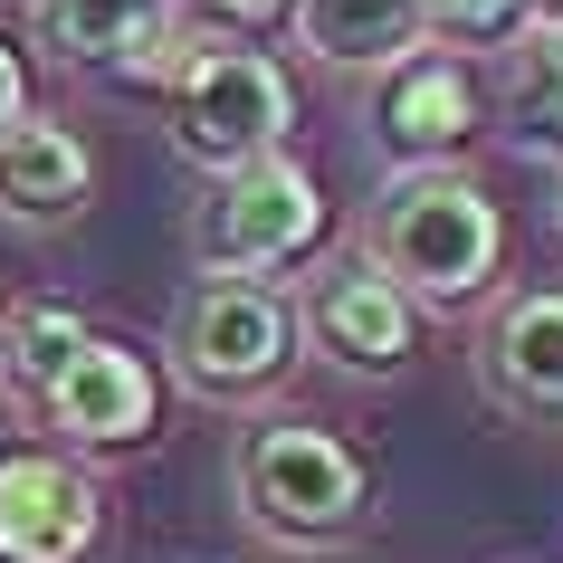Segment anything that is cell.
I'll return each mask as SVG.
<instances>
[{
	"mask_svg": "<svg viewBox=\"0 0 563 563\" xmlns=\"http://www.w3.org/2000/svg\"><path fill=\"white\" fill-rule=\"evenodd\" d=\"M363 258L383 267L391 287L420 306H468L506 258V220L487 201V181L459 173V163H420V173H391L383 201H373V239Z\"/></svg>",
	"mask_w": 563,
	"mask_h": 563,
	"instance_id": "cell-1",
	"label": "cell"
},
{
	"mask_svg": "<svg viewBox=\"0 0 563 563\" xmlns=\"http://www.w3.org/2000/svg\"><path fill=\"white\" fill-rule=\"evenodd\" d=\"M153 87H163V115H173V144L191 153L210 181L239 173V163L287 153L297 96H287V67L267 58V48H249V38L173 30V48L153 58Z\"/></svg>",
	"mask_w": 563,
	"mask_h": 563,
	"instance_id": "cell-2",
	"label": "cell"
},
{
	"mask_svg": "<svg viewBox=\"0 0 563 563\" xmlns=\"http://www.w3.org/2000/svg\"><path fill=\"white\" fill-rule=\"evenodd\" d=\"M230 497L239 516L287 544V554H325L363 526V459L334 430H306V420H258L239 430V459H230Z\"/></svg>",
	"mask_w": 563,
	"mask_h": 563,
	"instance_id": "cell-3",
	"label": "cell"
},
{
	"mask_svg": "<svg viewBox=\"0 0 563 563\" xmlns=\"http://www.w3.org/2000/svg\"><path fill=\"white\" fill-rule=\"evenodd\" d=\"M316 239H325V191L287 153L220 173L210 201L191 210V258H201V277H249L258 287L267 267H297Z\"/></svg>",
	"mask_w": 563,
	"mask_h": 563,
	"instance_id": "cell-4",
	"label": "cell"
},
{
	"mask_svg": "<svg viewBox=\"0 0 563 563\" xmlns=\"http://www.w3.org/2000/svg\"><path fill=\"white\" fill-rule=\"evenodd\" d=\"M173 363L201 401H258V391L287 383L297 363V316L277 287H249V277H201L173 316Z\"/></svg>",
	"mask_w": 563,
	"mask_h": 563,
	"instance_id": "cell-5",
	"label": "cell"
},
{
	"mask_svg": "<svg viewBox=\"0 0 563 563\" xmlns=\"http://www.w3.org/2000/svg\"><path fill=\"white\" fill-rule=\"evenodd\" d=\"M287 316H297V344H306V354H325L334 373H363V383L401 373V363H411V344H420L411 297H401V287H391V277L363 258V249H334V258H316Z\"/></svg>",
	"mask_w": 563,
	"mask_h": 563,
	"instance_id": "cell-6",
	"label": "cell"
},
{
	"mask_svg": "<svg viewBox=\"0 0 563 563\" xmlns=\"http://www.w3.org/2000/svg\"><path fill=\"white\" fill-rule=\"evenodd\" d=\"M96 534H106V506L87 468H67L58 449L0 459V563H87Z\"/></svg>",
	"mask_w": 563,
	"mask_h": 563,
	"instance_id": "cell-7",
	"label": "cell"
},
{
	"mask_svg": "<svg viewBox=\"0 0 563 563\" xmlns=\"http://www.w3.org/2000/svg\"><path fill=\"white\" fill-rule=\"evenodd\" d=\"M38 411H48V430H67L77 449H134V440H153L163 383H153V363L134 354V344L87 334V344H77V363L48 383V401H38Z\"/></svg>",
	"mask_w": 563,
	"mask_h": 563,
	"instance_id": "cell-8",
	"label": "cell"
},
{
	"mask_svg": "<svg viewBox=\"0 0 563 563\" xmlns=\"http://www.w3.org/2000/svg\"><path fill=\"white\" fill-rule=\"evenodd\" d=\"M477 373L497 391V411L563 420V287L506 297L497 325H487V344H477Z\"/></svg>",
	"mask_w": 563,
	"mask_h": 563,
	"instance_id": "cell-9",
	"label": "cell"
},
{
	"mask_svg": "<svg viewBox=\"0 0 563 563\" xmlns=\"http://www.w3.org/2000/svg\"><path fill=\"white\" fill-rule=\"evenodd\" d=\"M87 191H96V163L58 115H20L0 134V220L10 230H67L87 210Z\"/></svg>",
	"mask_w": 563,
	"mask_h": 563,
	"instance_id": "cell-10",
	"label": "cell"
},
{
	"mask_svg": "<svg viewBox=\"0 0 563 563\" xmlns=\"http://www.w3.org/2000/svg\"><path fill=\"white\" fill-rule=\"evenodd\" d=\"M477 134V87L459 58H401L383 77V144L401 153V173H420V163H449V153Z\"/></svg>",
	"mask_w": 563,
	"mask_h": 563,
	"instance_id": "cell-11",
	"label": "cell"
},
{
	"mask_svg": "<svg viewBox=\"0 0 563 563\" xmlns=\"http://www.w3.org/2000/svg\"><path fill=\"white\" fill-rule=\"evenodd\" d=\"M30 20H38V38H48L67 67L153 77V58L173 48V10H163V0H30Z\"/></svg>",
	"mask_w": 563,
	"mask_h": 563,
	"instance_id": "cell-12",
	"label": "cell"
},
{
	"mask_svg": "<svg viewBox=\"0 0 563 563\" xmlns=\"http://www.w3.org/2000/svg\"><path fill=\"white\" fill-rule=\"evenodd\" d=\"M287 20L306 58L344 77H391L401 58H420V0H287Z\"/></svg>",
	"mask_w": 563,
	"mask_h": 563,
	"instance_id": "cell-13",
	"label": "cell"
},
{
	"mask_svg": "<svg viewBox=\"0 0 563 563\" xmlns=\"http://www.w3.org/2000/svg\"><path fill=\"white\" fill-rule=\"evenodd\" d=\"M87 325L67 316V306H30V316H0V383L20 391V401H48L67 363H77Z\"/></svg>",
	"mask_w": 563,
	"mask_h": 563,
	"instance_id": "cell-14",
	"label": "cell"
},
{
	"mask_svg": "<svg viewBox=\"0 0 563 563\" xmlns=\"http://www.w3.org/2000/svg\"><path fill=\"white\" fill-rule=\"evenodd\" d=\"M506 96H516V144L563 153V30H526Z\"/></svg>",
	"mask_w": 563,
	"mask_h": 563,
	"instance_id": "cell-15",
	"label": "cell"
},
{
	"mask_svg": "<svg viewBox=\"0 0 563 563\" xmlns=\"http://www.w3.org/2000/svg\"><path fill=\"white\" fill-rule=\"evenodd\" d=\"M526 0H420V38H449V48H487V38H516Z\"/></svg>",
	"mask_w": 563,
	"mask_h": 563,
	"instance_id": "cell-16",
	"label": "cell"
},
{
	"mask_svg": "<svg viewBox=\"0 0 563 563\" xmlns=\"http://www.w3.org/2000/svg\"><path fill=\"white\" fill-rule=\"evenodd\" d=\"M20 115H30V67H20V48L0 38V134H10Z\"/></svg>",
	"mask_w": 563,
	"mask_h": 563,
	"instance_id": "cell-17",
	"label": "cell"
},
{
	"mask_svg": "<svg viewBox=\"0 0 563 563\" xmlns=\"http://www.w3.org/2000/svg\"><path fill=\"white\" fill-rule=\"evenodd\" d=\"M526 30H563V0H526Z\"/></svg>",
	"mask_w": 563,
	"mask_h": 563,
	"instance_id": "cell-18",
	"label": "cell"
},
{
	"mask_svg": "<svg viewBox=\"0 0 563 563\" xmlns=\"http://www.w3.org/2000/svg\"><path fill=\"white\" fill-rule=\"evenodd\" d=\"M230 20H267V10H287V0H220Z\"/></svg>",
	"mask_w": 563,
	"mask_h": 563,
	"instance_id": "cell-19",
	"label": "cell"
},
{
	"mask_svg": "<svg viewBox=\"0 0 563 563\" xmlns=\"http://www.w3.org/2000/svg\"><path fill=\"white\" fill-rule=\"evenodd\" d=\"M554 210H563V201H554Z\"/></svg>",
	"mask_w": 563,
	"mask_h": 563,
	"instance_id": "cell-20",
	"label": "cell"
}]
</instances>
